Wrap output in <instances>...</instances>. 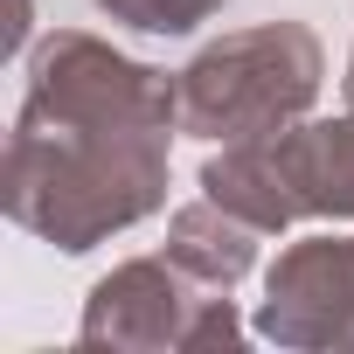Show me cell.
<instances>
[{"instance_id": "obj_2", "label": "cell", "mask_w": 354, "mask_h": 354, "mask_svg": "<svg viewBox=\"0 0 354 354\" xmlns=\"http://www.w3.org/2000/svg\"><path fill=\"white\" fill-rule=\"evenodd\" d=\"M174 77H181V132L230 146L313 118L326 84V49L306 21H257L195 49Z\"/></svg>"}, {"instance_id": "obj_7", "label": "cell", "mask_w": 354, "mask_h": 354, "mask_svg": "<svg viewBox=\"0 0 354 354\" xmlns=\"http://www.w3.org/2000/svg\"><path fill=\"white\" fill-rule=\"evenodd\" d=\"M209 202H223L236 223H250L257 236H285L299 223L292 209V188H285V167L271 153V132L264 139H230L202 160V181H195Z\"/></svg>"}, {"instance_id": "obj_8", "label": "cell", "mask_w": 354, "mask_h": 354, "mask_svg": "<svg viewBox=\"0 0 354 354\" xmlns=\"http://www.w3.org/2000/svg\"><path fill=\"white\" fill-rule=\"evenodd\" d=\"M257 230L250 223H236L223 202H209V195H195V202H181L167 216V257L181 264L188 278H202L209 292H236L250 271H257Z\"/></svg>"}, {"instance_id": "obj_4", "label": "cell", "mask_w": 354, "mask_h": 354, "mask_svg": "<svg viewBox=\"0 0 354 354\" xmlns=\"http://www.w3.org/2000/svg\"><path fill=\"white\" fill-rule=\"evenodd\" d=\"M28 118H77V125H139V132H181V77H167L91 28H56L28 56Z\"/></svg>"}, {"instance_id": "obj_3", "label": "cell", "mask_w": 354, "mask_h": 354, "mask_svg": "<svg viewBox=\"0 0 354 354\" xmlns=\"http://www.w3.org/2000/svg\"><path fill=\"white\" fill-rule=\"evenodd\" d=\"M250 333L257 326H243L230 292H209L167 250L111 264L77 313V347L97 354H209V347H243Z\"/></svg>"}, {"instance_id": "obj_6", "label": "cell", "mask_w": 354, "mask_h": 354, "mask_svg": "<svg viewBox=\"0 0 354 354\" xmlns=\"http://www.w3.org/2000/svg\"><path fill=\"white\" fill-rule=\"evenodd\" d=\"M271 153L285 167V188L299 223H354V111L340 118H299L271 132Z\"/></svg>"}, {"instance_id": "obj_1", "label": "cell", "mask_w": 354, "mask_h": 354, "mask_svg": "<svg viewBox=\"0 0 354 354\" xmlns=\"http://www.w3.org/2000/svg\"><path fill=\"white\" fill-rule=\"evenodd\" d=\"M167 153L174 132L15 111L8 160H0V202H8L15 230L56 243L63 257H84L167 209Z\"/></svg>"}, {"instance_id": "obj_10", "label": "cell", "mask_w": 354, "mask_h": 354, "mask_svg": "<svg viewBox=\"0 0 354 354\" xmlns=\"http://www.w3.org/2000/svg\"><path fill=\"white\" fill-rule=\"evenodd\" d=\"M35 35V0H15V21H8V56H21Z\"/></svg>"}, {"instance_id": "obj_5", "label": "cell", "mask_w": 354, "mask_h": 354, "mask_svg": "<svg viewBox=\"0 0 354 354\" xmlns=\"http://www.w3.org/2000/svg\"><path fill=\"white\" fill-rule=\"evenodd\" d=\"M250 326L285 354H354V236L285 243Z\"/></svg>"}, {"instance_id": "obj_11", "label": "cell", "mask_w": 354, "mask_h": 354, "mask_svg": "<svg viewBox=\"0 0 354 354\" xmlns=\"http://www.w3.org/2000/svg\"><path fill=\"white\" fill-rule=\"evenodd\" d=\"M340 84H347V104H354V49H347V77Z\"/></svg>"}, {"instance_id": "obj_9", "label": "cell", "mask_w": 354, "mask_h": 354, "mask_svg": "<svg viewBox=\"0 0 354 354\" xmlns=\"http://www.w3.org/2000/svg\"><path fill=\"white\" fill-rule=\"evenodd\" d=\"M91 8L111 28H132V35H195L202 21H216L230 8V0H91Z\"/></svg>"}]
</instances>
